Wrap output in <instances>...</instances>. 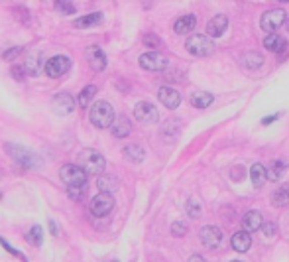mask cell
<instances>
[{"label":"cell","instance_id":"cell-1","mask_svg":"<svg viewBox=\"0 0 289 262\" xmlns=\"http://www.w3.org/2000/svg\"><path fill=\"white\" fill-rule=\"evenodd\" d=\"M4 150L8 152V156L18 164L22 169H37L41 166V160L39 156L34 154L32 150H28L26 146H20V144H12V142H6Z\"/></svg>","mask_w":289,"mask_h":262},{"label":"cell","instance_id":"cell-10","mask_svg":"<svg viewBox=\"0 0 289 262\" xmlns=\"http://www.w3.org/2000/svg\"><path fill=\"white\" fill-rule=\"evenodd\" d=\"M52 109L59 116H67L75 111V99L69 93H57L52 101Z\"/></svg>","mask_w":289,"mask_h":262},{"label":"cell","instance_id":"cell-15","mask_svg":"<svg viewBox=\"0 0 289 262\" xmlns=\"http://www.w3.org/2000/svg\"><path fill=\"white\" fill-rule=\"evenodd\" d=\"M87 59H89L90 67L94 71H105V67H107V56H105V52L99 46L87 48Z\"/></svg>","mask_w":289,"mask_h":262},{"label":"cell","instance_id":"cell-26","mask_svg":"<svg viewBox=\"0 0 289 262\" xmlns=\"http://www.w3.org/2000/svg\"><path fill=\"white\" fill-rule=\"evenodd\" d=\"M213 101H215V97L211 93H205V91H197V93L191 95V105L197 107V109H207V107H211Z\"/></svg>","mask_w":289,"mask_h":262},{"label":"cell","instance_id":"cell-25","mask_svg":"<svg viewBox=\"0 0 289 262\" xmlns=\"http://www.w3.org/2000/svg\"><path fill=\"white\" fill-rule=\"evenodd\" d=\"M97 186H99V189H101V193H112V191H116V189H118V180H116L114 176L103 173V176H99Z\"/></svg>","mask_w":289,"mask_h":262},{"label":"cell","instance_id":"cell-7","mask_svg":"<svg viewBox=\"0 0 289 262\" xmlns=\"http://www.w3.org/2000/svg\"><path fill=\"white\" fill-rule=\"evenodd\" d=\"M90 215L94 217H107L110 211L114 209V197L112 193H99L90 199Z\"/></svg>","mask_w":289,"mask_h":262},{"label":"cell","instance_id":"cell-35","mask_svg":"<svg viewBox=\"0 0 289 262\" xmlns=\"http://www.w3.org/2000/svg\"><path fill=\"white\" fill-rule=\"evenodd\" d=\"M144 43H146V48H162V39L156 36V34H146L144 36Z\"/></svg>","mask_w":289,"mask_h":262},{"label":"cell","instance_id":"cell-27","mask_svg":"<svg viewBox=\"0 0 289 262\" xmlns=\"http://www.w3.org/2000/svg\"><path fill=\"white\" fill-rule=\"evenodd\" d=\"M250 178H252V184L256 187H262L268 182V169L264 168L262 164H254L250 169Z\"/></svg>","mask_w":289,"mask_h":262},{"label":"cell","instance_id":"cell-42","mask_svg":"<svg viewBox=\"0 0 289 262\" xmlns=\"http://www.w3.org/2000/svg\"><path fill=\"white\" fill-rule=\"evenodd\" d=\"M189 262H205V258H203L201 254H193V256L189 258Z\"/></svg>","mask_w":289,"mask_h":262},{"label":"cell","instance_id":"cell-40","mask_svg":"<svg viewBox=\"0 0 289 262\" xmlns=\"http://www.w3.org/2000/svg\"><path fill=\"white\" fill-rule=\"evenodd\" d=\"M14 12H16V14H22V16H20V20H22V22H30V12H28L26 8L16 6V8H14Z\"/></svg>","mask_w":289,"mask_h":262},{"label":"cell","instance_id":"cell-34","mask_svg":"<svg viewBox=\"0 0 289 262\" xmlns=\"http://www.w3.org/2000/svg\"><path fill=\"white\" fill-rule=\"evenodd\" d=\"M171 235L173 237H185L187 235V225L183 223V221H175V223L171 225Z\"/></svg>","mask_w":289,"mask_h":262},{"label":"cell","instance_id":"cell-12","mask_svg":"<svg viewBox=\"0 0 289 262\" xmlns=\"http://www.w3.org/2000/svg\"><path fill=\"white\" fill-rule=\"evenodd\" d=\"M201 243L205 244L207 248L215 250L222 244V233L218 227H213V225H207L201 229Z\"/></svg>","mask_w":289,"mask_h":262},{"label":"cell","instance_id":"cell-19","mask_svg":"<svg viewBox=\"0 0 289 262\" xmlns=\"http://www.w3.org/2000/svg\"><path fill=\"white\" fill-rule=\"evenodd\" d=\"M230 243H232V248L236 252H246L252 246V237H250L248 231H238V233H234Z\"/></svg>","mask_w":289,"mask_h":262},{"label":"cell","instance_id":"cell-4","mask_svg":"<svg viewBox=\"0 0 289 262\" xmlns=\"http://www.w3.org/2000/svg\"><path fill=\"white\" fill-rule=\"evenodd\" d=\"M81 164H83V169L87 173H105V168H107V162L103 158L101 152L92 148H87L81 152Z\"/></svg>","mask_w":289,"mask_h":262},{"label":"cell","instance_id":"cell-36","mask_svg":"<svg viewBox=\"0 0 289 262\" xmlns=\"http://www.w3.org/2000/svg\"><path fill=\"white\" fill-rule=\"evenodd\" d=\"M12 75H14V79H16V81H24L28 73H26L24 65H12Z\"/></svg>","mask_w":289,"mask_h":262},{"label":"cell","instance_id":"cell-46","mask_svg":"<svg viewBox=\"0 0 289 262\" xmlns=\"http://www.w3.org/2000/svg\"><path fill=\"white\" fill-rule=\"evenodd\" d=\"M0 199H2V195H0Z\"/></svg>","mask_w":289,"mask_h":262},{"label":"cell","instance_id":"cell-39","mask_svg":"<svg viewBox=\"0 0 289 262\" xmlns=\"http://www.w3.org/2000/svg\"><path fill=\"white\" fill-rule=\"evenodd\" d=\"M22 52H24V48H14V50H8V52H4V59H8V61H10V59H14V57L16 56H20V54H22Z\"/></svg>","mask_w":289,"mask_h":262},{"label":"cell","instance_id":"cell-3","mask_svg":"<svg viewBox=\"0 0 289 262\" xmlns=\"http://www.w3.org/2000/svg\"><path fill=\"white\" fill-rule=\"evenodd\" d=\"M185 48L189 54L197 57H207V56H213L217 46L213 43V39L207 36V34H193V36L187 37L185 41Z\"/></svg>","mask_w":289,"mask_h":262},{"label":"cell","instance_id":"cell-37","mask_svg":"<svg viewBox=\"0 0 289 262\" xmlns=\"http://www.w3.org/2000/svg\"><path fill=\"white\" fill-rule=\"evenodd\" d=\"M262 233H264L266 237H273V235L277 233V227H275V223H264L262 225Z\"/></svg>","mask_w":289,"mask_h":262},{"label":"cell","instance_id":"cell-28","mask_svg":"<svg viewBox=\"0 0 289 262\" xmlns=\"http://www.w3.org/2000/svg\"><path fill=\"white\" fill-rule=\"evenodd\" d=\"M271 203L275 207H283L289 203V186L277 187L273 193H271Z\"/></svg>","mask_w":289,"mask_h":262},{"label":"cell","instance_id":"cell-23","mask_svg":"<svg viewBox=\"0 0 289 262\" xmlns=\"http://www.w3.org/2000/svg\"><path fill=\"white\" fill-rule=\"evenodd\" d=\"M122 154H124V158H126V160L134 162V164L144 162V158H146L144 148H142V146H138V144H126L124 150H122Z\"/></svg>","mask_w":289,"mask_h":262},{"label":"cell","instance_id":"cell-9","mask_svg":"<svg viewBox=\"0 0 289 262\" xmlns=\"http://www.w3.org/2000/svg\"><path fill=\"white\" fill-rule=\"evenodd\" d=\"M71 69V59L67 56H55L45 61V73L50 77H61Z\"/></svg>","mask_w":289,"mask_h":262},{"label":"cell","instance_id":"cell-21","mask_svg":"<svg viewBox=\"0 0 289 262\" xmlns=\"http://www.w3.org/2000/svg\"><path fill=\"white\" fill-rule=\"evenodd\" d=\"M264 48L273 52V54H281V52H285L287 41L277 34H271V36H266V39H264Z\"/></svg>","mask_w":289,"mask_h":262},{"label":"cell","instance_id":"cell-17","mask_svg":"<svg viewBox=\"0 0 289 262\" xmlns=\"http://www.w3.org/2000/svg\"><path fill=\"white\" fill-rule=\"evenodd\" d=\"M195 26H197L195 14H185V16H181V18L173 24V30H175V34L185 36V34H191V32L195 30Z\"/></svg>","mask_w":289,"mask_h":262},{"label":"cell","instance_id":"cell-43","mask_svg":"<svg viewBox=\"0 0 289 262\" xmlns=\"http://www.w3.org/2000/svg\"><path fill=\"white\" fill-rule=\"evenodd\" d=\"M50 229H52V235H57V227H55V221H50Z\"/></svg>","mask_w":289,"mask_h":262},{"label":"cell","instance_id":"cell-14","mask_svg":"<svg viewBox=\"0 0 289 262\" xmlns=\"http://www.w3.org/2000/svg\"><path fill=\"white\" fill-rule=\"evenodd\" d=\"M158 99L162 101L163 107H167V109H177L181 105V95L175 91V89H171V87H160V91H158Z\"/></svg>","mask_w":289,"mask_h":262},{"label":"cell","instance_id":"cell-20","mask_svg":"<svg viewBox=\"0 0 289 262\" xmlns=\"http://www.w3.org/2000/svg\"><path fill=\"white\" fill-rule=\"evenodd\" d=\"M287 168H289V164L283 160V158L273 160L270 169H268V180H271V182H279V180L283 178V173H285V169Z\"/></svg>","mask_w":289,"mask_h":262},{"label":"cell","instance_id":"cell-44","mask_svg":"<svg viewBox=\"0 0 289 262\" xmlns=\"http://www.w3.org/2000/svg\"><path fill=\"white\" fill-rule=\"evenodd\" d=\"M287 32H289V20H287Z\"/></svg>","mask_w":289,"mask_h":262},{"label":"cell","instance_id":"cell-33","mask_svg":"<svg viewBox=\"0 0 289 262\" xmlns=\"http://www.w3.org/2000/svg\"><path fill=\"white\" fill-rule=\"evenodd\" d=\"M185 209H187V215H189V217H193V219H199L201 217V205L197 203V201L189 199V201H187V205H185Z\"/></svg>","mask_w":289,"mask_h":262},{"label":"cell","instance_id":"cell-18","mask_svg":"<svg viewBox=\"0 0 289 262\" xmlns=\"http://www.w3.org/2000/svg\"><path fill=\"white\" fill-rule=\"evenodd\" d=\"M262 213L260 211H248L244 217H242V227H244V231H248V233H256V231H260L262 229Z\"/></svg>","mask_w":289,"mask_h":262},{"label":"cell","instance_id":"cell-38","mask_svg":"<svg viewBox=\"0 0 289 262\" xmlns=\"http://www.w3.org/2000/svg\"><path fill=\"white\" fill-rule=\"evenodd\" d=\"M67 193H69V197L75 199V201H79V199L83 197V189H81V187H69Z\"/></svg>","mask_w":289,"mask_h":262},{"label":"cell","instance_id":"cell-13","mask_svg":"<svg viewBox=\"0 0 289 262\" xmlns=\"http://www.w3.org/2000/svg\"><path fill=\"white\" fill-rule=\"evenodd\" d=\"M45 65H43V54L41 52H28V57H26V63H24V69H26V73L32 75V77H36V75L41 73V69H43Z\"/></svg>","mask_w":289,"mask_h":262},{"label":"cell","instance_id":"cell-41","mask_svg":"<svg viewBox=\"0 0 289 262\" xmlns=\"http://www.w3.org/2000/svg\"><path fill=\"white\" fill-rule=\"evenodd\" d=\"M0 244H2V246H4V248H6L8 252H10V254H16V256H20V258H22V254H20L18 250H16V248H12V246H10V244L6 243L4 239H0Z\"/></svg>","mask_w":289,"mask_h":262},{"label":"cell","instance_id":"cell-6","mask_svg":"<svg viewBox=\"0 0 289 262\" xmlns=\"http://www.w3.org/2000/svg\"><path fill=\"white\" fill-rule=\"evenodd\" d=\"M285 18H287L285 10H281V8H271V10H268V12L262 16L260 26H262L264 32H268L271 36L275 30H279V28L285 24Z\"/></svg>","mask_w":289,"mask_h":262},{"label":"cell","instance_id":"cell-2","mask_svg":"<svg viewBox=\"0 0 289 262\" xmlns=\"http://www.w3.org/2000/svg\"><path fill=\"white\" fill-rule=\"evenodd\" d=\"M90 122L97 126V128H109L114 124V109L112 105L107 103V101H97L92 107H90Z\"/></svg>","mask_w":289,"mask_h":262},{"label":"cell","instance_id":"cell-8","mask_svg":"<svg viewBox=\"0 0 289 262\" xmlns=\"http://www.w3.org/2000/svg\"><path fill=\"white\" fill-rule=\"evenodd\" d=\"M134 116H136V120L142 122V124H154V122H158L160 112H158V109H156L152 103L140 101V103L134 107Z\"/></svg>","mask_w":289,"mask_h":262},{"label":"cell","instance_id":"cell-31","mask_svg":"<svg viewBox=\"0 0 289 262\" xmlns=\"http://www.w3.org/2000/svg\"><path fill=\"white\" fill-rule=\"evenodd\" d=\"M28 243L34 244V246H41V243H43V229H41L39 225H34V227L30 229V233H28Z\"/></svg>","mask_w":289,"mask_h":262},{"label":"cell","instance_id":"cell-45","mask_svg":"<svg viewBox=\"0 0 289 262\" xmlns=\"http://www.w3.org/2000/svg\"><path fill=\"white\" fill-rule=\"evenodd\" d=\"M230 262H242V260H230Z\"/></svg>","mask_w":289,"mask_h":262},{"label":"cell","instance_id":"cell-29","mask_svg":"<svg viewBox=\"0 0 289 262\" xmlns=\"http://www.w3.org/2000/svg\"><path fill=\"white\" fill-rule=\"evenodd\" d=\"M242 63H244L248 69H258V67H262L264 57L260 56L258 52H248V54H244V57H242Z\"/></svg>","mask_w":289,"mask_h":262},{"label":"cell","instance_id":"cell-11","mask_svg":"<svg viewBox=\"0 0 289 262\" xmlns=\"http://www.w3.org/2000/svg\"><path fill=\"white\" fill-rule=\"evenodd\" d=\"M140 65L148 71H162L167 67V59L158 52H146L140 56Z\"/></svg>","mask_w":289,"mask_h":262},{"label":"cell","instance_id":"cell-30","mask_svg":"<svg viewBox=\"0 0 289 262\" xmlns=\"http://www.w3.org/2000/svg\"><path fill=\"white\" fill-rule=\"evenodd\" d=\"M97 95V87L94 85H87L81 95H79V105H81V109H89L90 107V101H92V97Z\"/></svg>","mask_w":289,"mask_h":262},{"label":"cell","instance_id":"cell-5","mask_svg":"<svg viewBox=\"0 0 289 262\" xmlns=\"http://www.w3.org/2000/svg\"><path fill=\"white\" fill-rule=\"evenodd\" d=\"M59 178L67 187H83L87 184V171L75 164H65L59 169Z\"/></svg>","mask_w":289,"mask_h":262},{"label":"cell","instance_id":"cell-32","mask_svg":"<svg viewBox=\"0 0 289 262\" xmlns=\"http://www.w3.org/2000/svg\"><path fill=\"white\" fill-rule=\"evenodd\" d=\"M55 10L59 12V14H63V16H71V14H75V4H71V2H67V0H57L55 2Z\"/></svg>","mask_w":289,"mask_h":262},{"label":"cell","instance_id":"cell-22","mask_svg":"<svg viewBox=\"0 0 289 262\" xmlns=\"http://www.w3.org/2000/svg\"><path fill=\"white\" fill-rule=\"evenodd\" d=\"M110 130H112V134L116 138H126L128 134H130V130H132V124H130V120H128L126 116L122 114V116H118L114 120V124L110 126Z\"/></svg>","mask_w":289,"mask_h":262},{"label":"cell","instance_id":"cell-16","mask_svg":"<svg viewBox=\"0 0 289 262\" xmlns=\"http://www.w3.org/2000/svg\"><path fill=\"white\" fill-rule=\"evenodd\" d=\"M228 28V18L222 16V14H217L215 18L209 20L207 24V36L209 37H220Z\"/></svg>","mask_w":289,"mask_h":262},{"label":"cell","instance_id":"cell-24","mask_svg":"<svg viewBox=\"0 0 289 262\" xmlns=\"http://www.w3.org/2000/svg\"><path fill=\"white\" fill-rule=\"evenodd\" d=\"M103 22V12H90V14H85V16H79L75 20V28H92L97 24Z\"/></svg>","mask_w":289,"mask_h":262}]
</instances>
